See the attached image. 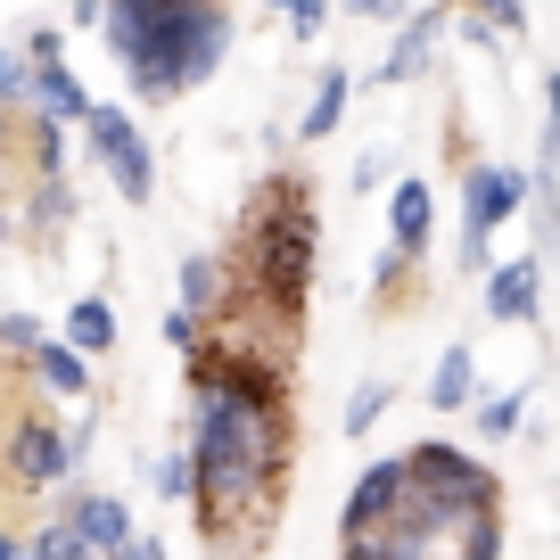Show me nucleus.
Listing matches in <instances>:
<instances>
[{
	"instance_id": "nucleus-7",
	"label": "nucleus",
	"mask_w": 560,
	"mask_h": 560,
	"mask_svg": "<svg viewBox=\"0 0 560 560\" xmlns=\"http://www.w3.org/2000/svg\"><path fill=\"white\" fill-rule=\"evenodd\" d=\"M347 560H429V536H420L412 503H396L387 520L354 527V536H347Z\"/></svg>"
},
{
	"instance_id": "nucleus-37",
	"label": "nucleus",
	"mask_w": 560,
	"mask_h": 560,
	"mask_svg": "<svg viewBox=\"0 0 560 560\" xmlns=\"http://www.w3.org/2000/svg\"><path fill=\"white\" fill-rule=\"evenodd\" d=\"M0 240H9V214H0Z\"/></svg>"
},
{
	"instance_id": "nucleus-19",
	"label": "nucleus",
	"mask_w": 560,
	"mask_h": 560,
	"mask_svg": "<svg viewBox=\"0 0 560 560\" xmlns=\"http://www.w3.org/2000/svg\"><path fill=\"white\" fill-rule=\"evenodd\" d=\"M520 387H511V396H487V404H470V412H478V429H487V438H511V429H520Z\"/></svg>"
},
{
	"instance_id": "nucleus-29",
	"label": "nucleus",
	"mask_w": 560,
	"mask_h": 560,
	"mask_svg": "<svg viewBox=\"0 0 560 560\" xmlns=\"http://www.w3.org/2000/svg\"><path fill=\"white\" fill-rule=\"evenodd\" d=\"M58 158H67V149H58V116H42L34 124V165H42V174H58Z\"/></svg>"
},
{
	"instance_id": "nucleus-8",
	"label": "nucleus",
	"mask_w": 560,
	"mask_h": 560,
	"mask_svg": "<svg viewBox=\"0 0 560 560\" xmlns=\"http://www.w3.org/2000/svg\"><path fill=\"white\" fill-rule=\"evenodd\" d=\"M404 487H412V478H404V454L396 462H371L363 478H354V494H347V511H338V536H354V527H371V520H387V511L404 503Z\"/></svg>"
},
{
	"instance_id": "nucleus-28",
	"label": "nucleus",
	"mask_w": 560,
	"mask_h": 560,
	"mask_svg": "<svg viewBox=\"0 0 560 560\" xmlns=\"http://www.w3.org/2000/svg\"><path fill=\"white\" fill-rule=\"evenodd\" d=\"M470 9L494 25V34H520V25H527V9H520V0H470Z\"/></svg>"
},
{
	"instance_id": "nucleus-16",
	"label": "nucleus",
	"mask_w": 560,
	"mask_h": 560,
	"mask_svg": "<svg viewBox=\"0 0 560 560\" xmlns=\"http://www.w3.org/2000/svg\"><path fill=\"white\" fill-rule=\"evenodd\" d=\"M67 338H74L83 354H107V347H116V314H107V298H74Z\"/></svg>"
},
{
	"instance_id": "nucleus-21",
	"label": "nucleus",
	"mask_w": 560,
	"mask_h": 560,
	"mask_svg": "<svg viewBox=\"0 0 560 560\" xmlns=\"http://www.w3.org/2000/svg\"><path fill=\"white\" fill-rule=\"evenodd\" d=\"M0 100H34V58H18V50H0Z\"/></svg>"
},
{
	"instance_id": "nucleus-24",
	"label": "nucleus",
	"mask_w": 560,
	"mask_h": 560,
	"mask_svg": "<svg viewBox=\"0 0 560 560\" xmlns=\"http://www.w3.org/2000/svg\"><path fill=\"white\" fill-rule=\"evenodd\" d=\"M454 560H503V527H494V511L470 527V536H462V552H454Z\"/></svg>"
},
{
	"instance_id": "nucleus-2",
	"label": "nucleus",
	"mask_w": 560,
	"mask_h": 560,
	"mask_svg": "<svg viewBox=\"0 0 560 560\" xmlns=\"http://www.w3.org/2000/svg\"><path fill=\"white\" fill-rule=\"evenodd\" d=\"M247 272H256V298H272L280 314L298 322L305 280H314V207H305L298 182L264 190L256 223H247Z\"/></svg>"
},
{
	"instance_id": "nucleus-1",
	"label": "nucleus",
	"mask_w": 560,
	"mask_h": 560,
	"mask_svg": "<svg viewBox=\"0 0 560 560\" xmlns=\"http://www.w3.org/2000/svg\"><path fill=\"white\" fill-rule=\"evenodd\" d=\"M190 503L214 544H256L289 494V404H240L223 387H198V445H190Z\"/></svg>"
},
{
	"instance_id": "nucleus-9",
	"label": "nucleus",
	"mask_w": 560,
	"mask_h": 560,
	"mask_svg": "<svg viewBox=\"0 0 560 560\" xmlns=\"http://www.w3.org/2000/svg\"><path fill=\"white\" fill-rule=\"evenodd\" d=\"M445 0H420L412 9V25L396 34V50H387V67H380V83H412V74H429V50H438V34H445Z\"/></svg>"
},
{
	"instance_id": "nucleus-25",
	"label": "nucleus",
	"mask_w": 560,
	"mask_h": 560,
	"mask_svg": "<svg viewBox=\"0 0 560 560\" xmlns=\"http://www.w3.org/2000/svg\"><path fill=\"white\" fill-rule=\"evenodd\" d=\"M190 487H198V470H190V454H174V462H158V494H174V503H190Z\"/></svg>"
},
{
	"instance_id": "nucleus-18",
	"label": "nucleus",
	"mask_w": 560,
	"mask_h": 560,
	"mask_svg": "<svg viewBox=\"0 0 560 560\" xmlns=\"http://www.w3.org/2000/svg\"><path fill=\"white\" fill-rule=\"evenodd\" d=\"M182 305H190V314L223 305V264H214V256H190V264H182Z\"/></svg>"
},
{
	"instance_id": "nucleus-15",
	"label": "nucleus",
	"mask_w": 560,
	"mask_h": 560,
	"mask_svg": "<svg viewBox=\"0 0 560 560\" xmlns=\"http://www.w3.org/2000/svg\"><path fill=\"white\" fill-rule=\"evenodd\" d=\"M34 371H42V387H50V396H83V387H91L83 347H50V338H42V347H34Z\"/></svg>"
},
{
	"instance_id": "nucleus-36",
	"label": "nucleus",
	"mask_w": 560,
	"mask_h": 560,
	"mask_svg": "<svg viewBox=\"0 0 560 560\" xmlns=\"http://www.w3.org/2000/svg\"><path fill=\"white\" fill-rule=\"evenodd\" d=\"M0 140H9V100H0Z\"/></svg>"
},
{
	"instance_id": "nucleus-17",
	"label": "nucleus",
	"mask_w": 560,
	"mask_h": 560,
	"mask_svg": "<svg viewBox=\"0 0 560 560\" xmlns=\"http://www.w3.org/2000/svg\"><path fill=\"white\" fill-rule=\"evenodd\" d=\"M338 116H347V67H338V74H322L314 107H305V140H330V132H338Z\"/></svg>"
},
{
	"instance_id": "nucleus-4",
	"label": "nucleus",
	"mask_w": 560,
	"mask_h": 560,
	"mask_svg": "<svg viewBox=\"0 0 560 560\" xmlns=\"http://www.w3.org/2000/svg\"><path fill=\"white\" fill-rule=\"evenodd\" d=\"M83 132H91V158L116 174V190L132 198V207H149V190H158V165H149V140H140V124L124 116V107H91Z\"/></svg>"
},
{
	"instance_id": "nucleus-10",
	"label": "nucleus",
	"mask_w": 560,
	"mask_h": 560,
	"mask_svg": "<svg viewBox=\"0 0 560 560\" xmlns=\"http://www.w3.org/2000/svg\"><path fill=\"white\" fill-rule=\"evenodd\" d=\"M536 289H544V256L487 264V314L494 322H527V314H536Z\"/></svg>"
},
{
	"instance_id": "nucleus-13",
	"label": "nucleus",
	"mask_w": 560,
	"mask_h": 560,
	"mask_svg": "<svg viewBox=\"0 0 560 560\" xmlns=\"http://www.w3.org/2000/svg\"><path fill=\"white\" fill-rule=\"evenodd\" d=\"M387 231H396L404 256L429 247V190H420V182H396V198H387Z\"/></svg>"
},
{
	"instance_id": "nucleus-32",
	"label": "nucleus",
	"mask_w": 560,
	"mask_h": 560,
	"mask_svg": "<svg viewBox=\"0 0 560 560\" xmlns=\"http://www.w3.org/2000/svg\"><path fill=\"white\" fill-rule=\"evenodd\" d=\"M347 9H354V18H412L420 0H347Z\"/></svg>"
},
{
	"instance_id": "nucleus-26",
	"label": "nucleus",
	"mask_w": 560,
	"mask_h": 560,
	"mask_svg": "<svg viewBox=\"0 0 560 560\" xmlns=\"http://www.w3.org/2000/svg\"><path fill=\"white\" fill-rule=\"evenodd\" d=\"M0 347H9V354H34L42 347V322L34 314H9V322H0Z\"/></svg>"
},
{
	"instance_id": "nucleus-22",
	"label": "nucleus",
	"mask_w": 560,
	"mask_h": 560,
	"mask_svg": "<svg viewBox=\"0 0 560 560\" xmlns=\"http://www.w3.org/2000/svg\"><path fill=\"white\" fill-rule=\"evenodd\" d=\"M107 9H116V18H140V25H174L190 0H107Z\"/></svg>"
},
{
	"instance_id": "nucleus-12",
	"label": "nucleus",
	"mask_w": 560,
	"mask_h": 560,
	"mask_svg": "<svg viewBox=\"0 0 560 560\" xmlns=\"http://www.w3.org/2000/svg\"><path fill=\"white\" fill-rule=\"evenodd\" d=\"M34 100H42V116H58V124H83V116H91L83 83H74L58 58H42V67H34Z\"/></svg>"
},
{
	"instance_id": "nucleus-27",
	"label": "nucleus",
	"mask_w": 560,
	"mask_h": 560,
	"mask_svg": "<svg viewBox=\"0 0 560 560\" xmlns=\"http://www.w3.org/2000/svg\"><path fill=\"white\" fill-rule=\"evenodd\" d=\"M280 9H289V34H305V42H314L322 18H330V0H280Z\"/></svg>"
},
{
	"instance_id": "nucleus-20",
	"label": "nucleus",
	"mask_w": 560,
	"mask_h": 560,
	"mask_svg": "<svg viewBox=\"0 0 560 560\" xmlns=\"http://www.w3.org/2000/svg\"><path fill=\"white\" fill-rule=\"evenodd\" d=\"M67 214H74V198H67V182H42V198H34V231H67Z\"/></svg>"
},
{
	"instance_id": "nucleus-5",
	"label": "nucleus",
	"mask_w": 560,
	"mask_h": 560,
	"mask_svg": "<svg viewBox=\"0 0 560 560\" xmlns=\"http://www.w3.org/2000/svg\"><path fill=\"white\" fill-rule=\"evenodd\" d=\"M67 470H74V438L50 429L42 412H25L18 429H9V478H18V487H58Z\"/></svg>"
},
{
	"instance_id": "nucleus-3",
	"label": "nucleus",
	"mask_w": 560,
	"mask_h": 560,
	"mask_svg": "<svg viewBox=\"0 0 560 560\" xmlns=\"http://www.w3.org/2000/svg\"><path fill=\"white\" fill-rule=\"evenodd\" d=\"M520 198H527V182L511 165H470V182H462V264L470 272H487V240H494V223H511Z\"/></svg>"
},
{
	"instance_id": "nucleus-23",
	"label": "nucleus",
	"mask_w": 560,
	"mask_h": 560,
	"mask_svg": "<svg viewBox=\"0 0 560 560\" xmlns=\"http://www.w3.org/2000/svg\"><path fill=\"white\" fill-rule=\"evenodd\" d=\"M380 412H387V380H371L363 396L347 404V438H363V429H371V420H380Z\"/></svg>"
},
{
	"instance_id": "nucleus-31",
	"label": "nucleus",
	"mask_w": 560,
	"mask_h": 560,
	"mask_svg": "<svg viewBox=\"0 0 560 560\" xmlns=\"http://www.w3.org/2000/svg\"><path fill=\"white\" fill-rule=\"evenodd\" d=\"M74 527H34V544H25V560H67Z\"/></svg>"
},
{
	"instance_id": "nucleus-34",
	"label": "nucleus",
	"mask_w": 560,
	"mask_h": 560,
	"mask_svg": "<svg viewBox=\"0 0 560 560\" xmlns=\"http://www.w3.org/2000/svg\"><path fill=\"white\" fill-rule=\"evenodd\" d=\"M0 560H25V544H18V536H0Z\"/></svg>"
},
{
	"instance_id": "nucleus-33",
	"label": "nucleus",
	"mask_w": 560,
	"mask_h": 560,
	"mask_svg": "<svg viewBox=\"0 0 560 560\" xmlns=\"http://www.w3.org/2000/svg\"><path fill=\"white\" fill-rule=\"evenodd\" d=\"M107 560H165V544H158V536H124Z\"/></svg>"
},
{
	"instance_id": "nucleus-6",
	"label": "nucleus",
	"mask_w": 560,
	"mask_h": 560,
	"mask_svg": "<svg viewBox=\"0 0 560 560\" xmlns=\"http://www.w3.org/2000/svg\"><path fill=\"white\" fill-rule=\"evenodd\" d=\"M404 478L429 494H462V503H494V478L478 470V454H462V445H412L404 454Z\"/></svg>"
},
{
	"instance_id": "nucleus-14",
	"label": "nucleus",
	"mask_w": 560,
	"mask_h": 560,
	"mask_svg": "<svg viewBox=\"0 0 560 560\" xmlns=\"http://www.w3.org/2000/svg\"><path fill=\"white\" fill-rule=\"evenodd\" d=\"M429 404H438V412H470V347H445L438 354V371H429Z\"/></svg>"
},
{
	"instance_id": "nucleus-11",
	"label": "nucleus",
	"mask_w": 560,
	"mask_h": 560,
	"mask_svg": "<svg viewBox=\"0 0 560 560\" xmlns=\"http://www.w3.org/2000/svg\"><path fill=\"white\" fill-rule=\"evenodd\" d=\"M67 527H74V544H91V552H116V544L132 536V511H124L116 494H74Z\"/></svg>"
},
{
	"instance_id": "nucleus-30",
	"label": "nucleus",
	"mask_w": 560,
	"mask_h": 560,
	"mask_svg": "<svg viewBox=\"0 0 560 560\" xmlns=\"http://www.w3.org/2000/svg\"><path fill=\"white\" fill-rule=\"evenodd\" d=\"M165 338H174L182 354H198V347H207V338H198V314H190V305H174V314H165Z\"/></svg>"
},
{
	"instance_id": "nucleus-35",
	"label": "nucleus",
	"mask_w": 560,
	"mask_h": 560,
	"mask_svg": "<svg viewBox=\"0 0 560 560\" xmlns=\"http://www.w3.org/2000/svg\"><path fill=\"white\" fill-rule=\"evenodd\" d=\"M67 560H107V552H91V544H67Z\"/></svg>"
}]
</instances>
